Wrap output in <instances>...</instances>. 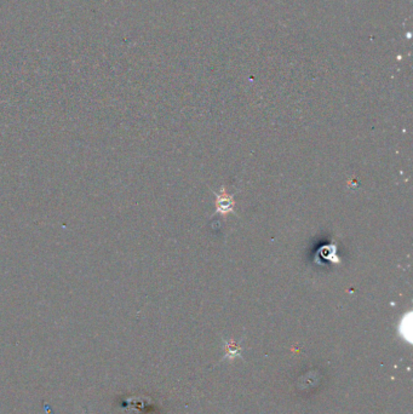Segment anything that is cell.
<instances>
[{
	"label": "cell",
	"instance_id": "cell-1",
	"mask_svg": "<svg viewBox=\"0 0 413 414\" xmlns=\"http://www.w3.org/2000/svg\"><path fill=\"white\" fill-rule=\"evenodd\" d=\"M412 313L409 311L406 315H404L401 318L400 324H399V327H398V332H399V335H400L401 339H404L408 343V344H411L412 343Z\"/></svg>",
	"mask_w": 413,
	"mask_h": 414
},
{
	"label": "cell",
	"instance_id": "cell-2",
	"mask_svg": "<svg viewBox=\"0 0 413 414\" xmlns=\"http://www.w3.org/2000/svg\"><path fill=\"white\" fill-rule=\"evenodd\" d=\"M234 207V200L230 195L227 194L226 188L223 186L221 194L217 195V212L221 215H227V213L233 211Z\"/></svg>",
	"mask_w": 413,
	"mask_h": 414
},
{
	"label": "cell",
	"instance_id": "cell-3",
	"mask_svg": "<svg viewBox=\"0 0 413 414\" xmlns=\"http://www.w3.org/2000/svg\"><path fill=\"white\" fill-rule=\"evenodd\" d=\"M226 349L228 350L229 352L226 355L227 356H230V359H234V356H238L239 355V348L238 347H232V345L228 344V343H226Z\"/></svg>",
	"mask_w": 413,
	"mask_h": 414
}]
</instances>
